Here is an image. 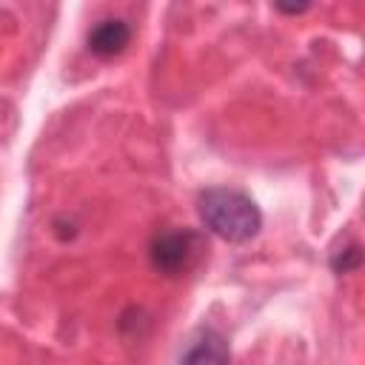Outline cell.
Here are the masks:
<instances>
[{
	"label": "cell",
	"instance_id": "6da1fadb",
	"mask_svg": "<svg viewBox=\"0 0 365 365\" xmlns=\"http://www.w3.org/2000/svg\"><path fill=\"white\" fill-rule=\"evenodd\" d=\"M200 222L225 242H248L262 228L259 205L240 188L211 185L197 197Z\"/></svg>",
	"mask_w": 365,
	"mask_h": 365
},
{
	"label": "cell",
	"instance_id": "7a4b0ae2",
	"mask_svg": "<svg viewBox=\"0 0 365 365\" xmlns=\"http://www.w3.org/2000/svg\"><path fill=\"white\" fill-rule=\"evenodd\" d=\"M205 240L200 231L194 228H171V231H163L151 240L148 245V259L154 265V271L160 274H168V277H177L182 274L185 268H191V262L205 251Z\"/></svg>",
	"mask_w": 365,
	"mask_h": 365
},
{
	"label": "cell",
	"instance_id": "3957f363",
	"mask_svg": "<svg viewBox=\"0 0 365 365\" xmlns=\"http://www.w3.org/2000/svg\"><path fill=\"white\" fill-rule=\"evenodd\" d=\"M131 43V26L123 20V17H103L91 26L88 37H86V46L94 57H114L120 51H125V46Z\"/></svg>",
	"mask_w": 365,
	"mask_h": 365
},
{
	"label": "cell",
	"instance_id": "277c9868",
	"mask_svg": "<svg viewBox=\"0 0 365 365\" xmlns=\"http://www.w3.org/2000/svg\"><path fill=\"white\" fill-rule=\"evenodd\" d=\"M177 365H231V345L220 331L205 328L188 345V351L180 356Z\"/></svg>",
	"mask_w": 365,
	"mask_h": 365
},
{
	"label": "cell",
	"instance_id": "5b68a950",
	"mask_svg": "<svg viewBox=\"0 0 365 365\" xmlns=\"http://www.w3.org/2000/svg\"><path fill=\"white\" fill-rule=\"evenodd\" d=\"M359 265H362V248H359V242H351V245H345V248H339V251L331 254V271L334 274H351Z\"/></svg>",
	"mask_w": 365,
	"mask_h": 365
},
{
	"label": "cell",
	"instance_id": "8992f818",
	"mask_svg": "<svg viewBox=\"0 0 365 365\" xmlns=\"http://www.w3.org/2000/svg\"><path fill=\"white\" fill-rule=\"evenodd\" d=\"M274 9H277L279 14H305L311 6H308V3H299V6H282V3H277Z\"/></svg>",
	"mask_w": 365,
	"mask_h": 365
}]
</instances>
